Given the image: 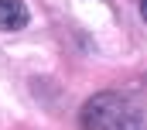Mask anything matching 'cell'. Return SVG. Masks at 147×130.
<instances>
[{
  "instance_id": "cell-1",
  "label": "cell",
  "mask_w": 147,
  "mask_h": 130,
  "mask_svg": "<svg viewBox=\"0 0 147 130\" xmlns=\"http://www.w3.org/2000/svg\"><path fill=\"white\" fill-rule=\"evenodd\" d=\"M123 96L120 93H99L82 106V127L86 130H116L120 116H123Z\"/></svg>"
},
{
  "instance_id": "cell-2",
  "label": "cell",
  "mask_w": 147,
  "mask_h": 130,
  "mask_svg": "<svg viewBox=\"0 0 147 130\" xmlns=\"http://www.w3.org/2000/svg\"><path fill=\"white\" fill-rule=\"evenodd\" d=\"M28 7L21 0H0V28L3 31H21L28 24Z\"/></svg>"
},
{
  "instance_id": "cell-3",
  "label": "cell",
  "mask_w": 147,
  "mask_h": 130,
  "mask_svg": "<svg viewBox=\"0 0 147 130\" xmlns=\"http://www.w3.org/2000/svg\"><path fill=\"white\" fill-rule=\"evenodd\" d=\"M116 130H144V120H140V113H134V110H123V116H120Z\"/></svg>"
},
{
  "instance_id": "cell-4",
  "label": "cell",
  "mask_w": 147,
  "mask_h": 130,
  "mask_svg": "<svg viewBox=\"0 0 147 130\" xmlns=\"http://www.w3.org/2000/svg\"><path fill=\"white\" fill-rule=\"evenodd\" d=\"M140 14H144V21H147V0H140Z\"/></svg>"
}]
</instances>
